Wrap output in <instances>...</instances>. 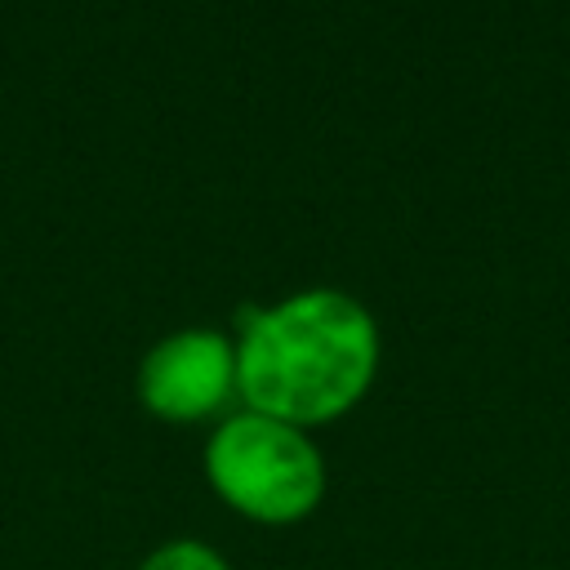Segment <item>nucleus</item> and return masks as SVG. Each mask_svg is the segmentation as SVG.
Wrapping results in <instances>:
<instances>
[{
	"label": "nucleus",
	"instance_id": "1",
	"mask_svg": "<svg viewBox=\"0 0 570 570\" xmlns=\"http://www.w3.org/2000/svg\"><path fill=\"white\" fill-rule=\"evenodd\" d=\"M374 370L379 325L347 289L307 285L240 312L236 392L245 410L294 428L334 423L370 392Z\"/></svg>",
	"mask_w": 570,
	"mask_h": 570
},
{
	"label": "nucleus",
	"instance_id": "2",
	"mask_svg": "<svg viewBox=\"0 0 570 570\" xmlns=\"http://www.w3.org/2000/svg\"><path fill=\"white\" fill-rule=\"evenodd\" d=\"M205 481L232 512L258 525H294L325 499V459L307 428L240 410L209 432Z\"/></svg>",
	"mask_w": 570,
	"mask_h": 570
},
{
	"label": "nucleus",
	"instance_id": "3",
	"mask_svg": "<svg viewBox=\"0 0 570 570\" xmlns=\"http://www.w3.org/2000/svg\"><path fill=\"white\" fill-rule=\"evenodd\" d=\"M236 392V338L209 325H187L151 343L138 365V401L169 423H196Z\"/></svg>",
	"mask_w": 570,
	"mask_h": 570
},
{
	"label": "nucleus",
	"instance_id": "4",
	"mask_svg": "<svg viewBox=\"0 0 570 570\" xmlns=\"http://www.w3.org/2000/svg\"><path fill=\"white\" fill-rule=\"evenodd\" d=\"M134 570H232V561L205 539H169L147 552Z\"/></svg>",
	"mask_w": 570,
	"mask_h": 570
}]
</instances>
